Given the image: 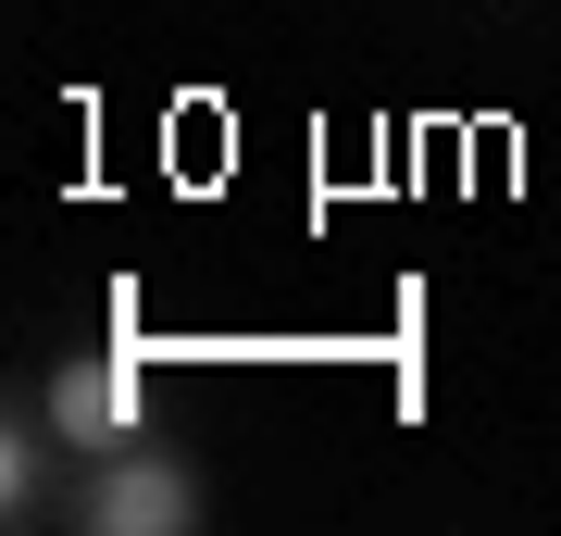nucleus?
I'll return each mask as SVG.
<instances>
[{"instance_id": "nucleus-2", "label": "nucleus", "mask_w": 561, "mask_h": 536, "mask_svg": "<svg viewBox=\"0 0 561 536\" xmlns=\"http://www.w3.org/2000/svg\"><path fill=\"white\" fill-rule=\"evenodd\" d=\"M125 424H138V362H62L50 437H62V449H113Z\"/></svg>"}, {"instance_id": "nucleus-1", "label": "nucleus", "mask_w": 561, "mask_h": 536, "mask_svg": "<svg viewBox=\"0 0 561 536\" xmlns=\"http://www.w3.org/2000/svg\"><path fill=\"white\" fill-rule=\"evenodd\" d=\"M88 512H101L113 536H187L201 524V487H187V461H113Z\"/></svg>"}]
</instances>
